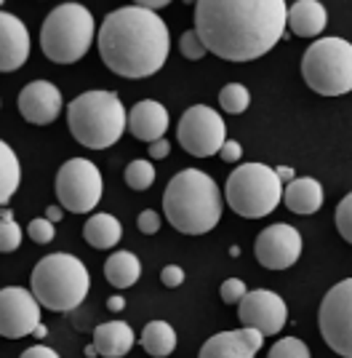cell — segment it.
Returning a JSON list of instances; mask_svg holds the SVG:
<instances>
[{"label":"cell","mask_w":352,"mask_h":358,"mask_svg":"<svg viewBox=\"0 0 352 358\" xmlns=\"http://www.w3.org/2000/svg\"><path fill=\"white\" fill-rule=\"evenodd\" d=\"M161 281H163V286L176 289V286L184 284V270L179 268V265H166V268L161 270Z\"/></svg>","instance_id":"obj_35"},{"label":"cell","mask_w":352,"mask_h":358,"mask_svg":"<svg viewBox=\"0 0 352 358\" xmlns=\"http://www.w3.org/2000/svg\"><path fill=\"white\" fill-rule=\"evenodd\" d=\"M22 185V166L16 152L0 139V206H6Z\"/></svg>","instance_id":"obj_25"},{"label":"cell","mask_w":352,"mask_h":358,"mask_svg":"<svg viewBox=\"0 0 352 358\" xmlns=\"http://www.w3.org/2000/svg\"><path fill=\"white\" fill-rule=\"evenodd\" d=\"M286 209L293 214H315L323 206V185L312 177H293L288 185H283V198Z\"/></svg>","instance_id":"obj_19"},{"label":"cell","mask_w":352,"mask_h":358,"mask_svg":"<svg viewBox=\"0 0 352 358\" xmlns=\"http://www.w3.org/2000/svg\"><path fill=\"white\" fill-rule=\"evenodd\" d=\"M142 348L149 356H171L176 350V331L166 321H149L142 331Z\"/></svg>","instance_id":"obj_24"},{"label":"cell","mask_w":352,"mask_h":358,"mask_svg":"<svg viewBox=\"0 0 352 358\" xmlns=\"http://www.w3.org/2000/svg\"><path fill=\"white\" fill-rule=\"evenodd\" d=\"M32 334H35V337H41V340H43L45 334H48V329H45L43 324H38V327H35V331H32Z\"/></svg>","instance_id":"obj_44"},{"label":"cell","mask_w":352,"mask_h":358,"mask_svg":"<svg viewBox=\"0 0 352 358\" xmlns=\"http://www.w3.org/2000/svg\"><path fill=\"white\" fill-rule=\"evenodd\" d=\"M136 343V334L126 321H107L94 329V348L104 358H123Z\"/></svg>","instance_id":"obj_20"},{"label":"cell","mask_w":352,"mask_h":358,"mask_svg":"<svg viewBox=\"0 0 352 358\" xmlns=\"http://www.w3.org/2000/svg\"><path fill=\"white\" fill-rule=\"evenodd\" d=\"M334 222H337L339 236L350 243L352 241V195H344L342 203L337 206V214H334Z\"/></svg>","instance_id":"obj_30"},{"label":"cell","mask_w":352,"mask_h":358,"mask_svg":"<svg viewBox=\"0 0 352 358\" xmlns=\"http://www.w3.org/2000/svg\"><path fill=\"white\" fill-rule=\"evenodd\" d=\"M27 233H29V238L35 241V243H43V246L57 238V230H54V224L48 222L45 217H41V220H32V222L27 224Z\"/></svg>","instance_id":"obj_32"},{"label":"cell","mask_w":352,"mask_h":358,"mask_svg":"<svg viewBox=\"0 0 352 358\" xmlns=\"http://www.w3.org/2000/svg\"><path fill=\"white\" fill-rule=\"evenodd\" d=\"M19 358H59V353L54 348H45V345H32Z\"/></svg>","instance_id":"obj_38"},{"label":"cell","mask_w":352,"mask_h":358,"mask_svg":"<svg viewBox=\"0 0 352 358\" xmlns=\"http://www.w3.org/2000/svg\"><path fill=\"white\" fill-rule=\"evenodd\" d=\"M283 0H200L195 35L224 62H254L286 35Z\"/></svg>","instance_id":"obj_1"},{"label":"cell","mask_w":352,"mask_h":358,"mask_svg":"<svg viewBox=\"0 0 352 358\" xmlns=\"http://www.w3.org/2000/svg\"><path fill=\"white\" fill-rule=\"evenodd\" d=\"M302 257V236L288 222H275L256 236V259L267 270H286Z\"/></svg>","instance_id":"obj_14"},{"label":"cell","mask_w":352,"mask_h":358,"mask_svg":"<svg viewBox=\"0 0 352 358\" xmlns=\"http://www.w3.org/2000/svg\"><path fill=\"white\" fill-rule=\"evenodd\" d=\"M163 211L174 230L184 236H203L221 220V193L205 171L184 169L166 185Z\"/></svg>","instance_id":"obj_3"},{"label":"cell","mask_w":352,"mask_h":358,"mask_svg":"<svg viewBox=\"0 0 352 358\" xmlns=\"http://www.w3.org/2000/svg\"><path fill=\"white\" fill-rule=\"evenodd\" d=\"M99 57L120 78H149L171 54L168 24L158 14L133 6H123L104 16L99 35Z\"/></svg>","instance_id":"obj_2"},{"label":"cell","mask_w":352,"mask_h":358,"mask_svg":"<svg viewBox=\"0 0 352 358\" xmlns=\"http://www.w3.org/2000/svg\"><path fill=\"white\" fill-rule=\"evenodd\" d=\"M179 145L187 150L195 158H208L217 155L219 148L227 139V126L221 115L208 105H192L190 110H184V115L179 120Z\"/></svg>","instance_id":"obj_11"},{"label":"cell","mask_w":352,"mask_h":358,"mask_svg":"<svg viewBox=\"0 0 352 358\" xmlns=\"http://www.w3.org/2000/svg\"><path fill=\"white\" fill-rule=\"evenodd\" d=\"M142 275V262L131 252H112L104 262V278L115 289H129L139 281Z\"/></svg>","instance_id":"obj_21"},{"label":"cell","mask_w":352,"mask_h":358,"mask_svg":"<svg viewBox=\"0 0 352 358\" xmlns=\"http://www.w3.org/2000/svg\"><path fill=\"white\" fill-rule=\"evenodd\" d=\"M0 220H14V214H11V209H3V211H0Z\"/></svg>","instance_id":"obj_45"},{"label":"cell","mask_w":352,"mask_h":358,"mask_svg":"<svg viewBox=\"0 0 352 358\" xmlns=\"http://www.w3.org/2000/svg\"><path fill=\"white\" fill-rule=\"evenodd\" d=\"M328 24L325 6L318 0H296L286 8V27L296 38H318Z\"/></svg>","instance_id":"obj_18"},{"label":"cell","mask_w":352,"mask_h":358,"mask_svg":"<svg viewBox=\"0 0 352 358\" xmlns=\"http://www.w3.org/2000/svg\"><path fill=\"white\" fill-rule=\"evenodd\" d=\"M41 324V305L32 292L22 286L0 289V337L22 340L29 337Z\"/></svg>","instance_id":"obj_13"},{"label":"cell","mask_w":352,"mask_h":358,"mask_svg":"<svg viewBox=\"0 0 352 358\" xmlns=\"http://www.w3.org/2000/svg\"><path fill=\"white\" fill-rule=\"evenodd\" d=\"M168 123H171L168 120V110L161 102H155V99H142L129 113V131L139 142H147V145L163 139L166 131H168Z\"/></svg>","instance_id":"obj_17"},{"label":"cell","mask_w":352,"mask_h":358,"mask_svg":"<svg viewBox=\"0 0 352 358\" xmlns=\"http://www.w3.org/2000/svg\"><path fill=\"white\" fill-rule=\"evenodd\" d=\"M302 78L321 96L352 91V45L344 38H318L302 57Z\"/></svg>","instance_id":"obj_8"},{"label":"cell","mask_w":352,"mask_h":358,"mask_svg":"<svg viewBox=\"0 0 352 358\" xmlns=\"http://www.w3.org/2000/svg\"><path fill=\"white\" fill-rule=\"evenodd\" d=\"M256 353L237 337V331H219L208 337L198 358H254Z\"/></svg>","instance_id":"obj_22"},{"label":"cell","mask_w":352,"mask_h":358,"mask_svg":"<svg viewBox=\"0 0 352 358\" xmlns=\"http://www.w3.org/2000/svg\"><path fill=\"white\" fill-rule=\"evenodd\" d=\"M29 57L27 24L14 14L0 11V73H14Z\"/></svg>","instance_id":"obj_16"},{"label":"cell","mask_w":352,"mask_h":358,"mask_svg":"<svg viewBox=\"0 0 352 358\" xmlns=\"http://www.w3.org/2000/svg\"><path fill=\"white\" fill-rule=\"evenodd\" d=\"M237 318L246 329H256L264 337H272L283 331L288 321V308L280 294L270 289H254L246 292L243 299L237 302Z\"/></svg>","instance_id":"obj_12"},{"label":"cell","mask_w":352,"mask_h":358,"mask_svg":"<svg viewBox=\"0 0 352 358\" xmlns=\"http://www.w3.org/2000/svg\"><path fill=\"white\" fill-rule=\"evenodd\" d=\"M321 334L325 345L342 358H352V281L344 278L328 289L321 302Z\"/></svg>","instance_id":"obj_10"},{"label":"cell","mask_w":352,"mask_h":358,"mask_svg":"<svg viewBox=\"0 0 352 358\" xmlns=\"http://www.w3.org/2000/svg\"><path fill=\"white\" fill-rule=\"evenodd\" d=\"M107 308H110L112 313H120V310L126 308V299L120 297V294H115V297H110V299H107Z\"/></svg>","instance_id":"obj_41"},{"label":"cell","mask_w":352,"mask_h":358,"mask_svg":"<svg viewBox=\"0 0 352 358\" xmlns=\"http://www.w3.org/2000/svg\"><path fill=\"white\" fill-rule=\"evenodd\" d=\"M29 284H32V297L38 299V305H43L54 313H70L88 297L91 275L78 257L57 252L43 257L35 265Z\"/></svg>","instance_id":"obj_5"},{"label":"cell","mask_w":352,"mask_h":358,"mask_svg":"<svg viewBox=\"0 0 352 358\" xmlns=\"http://www.w3.org/2000/svg\"><path fill=\"white\" fill-rule=\"evenodd\" d=\"M267 358H309V348L299 337H283L270 348Z\"/></svg>","instance_id":"obj_28"},{"label":"cell","mask_w":352,"mask_h":358,"mask_svg":"<svg viewBox=\"0 0 352 358\" xmlns=\"http://www.w3.org/2000/svg\"><path fill=\"white\" fill-rule=\"evenodd\" d=\"M83 236L94 249H112L123 236V227L112 214H94L83 227Z\"/></svg>","instance_id":"obj_23"},{"label":"cell","mask_w":352,"mask_h":358,"mask_svg":"<svg viewBox=\"0 0 352 358\" xmlns=\"http://www.w3.org/2000/svg\"><path fill=\"white\" fill-rule=\"evenodd\" d=\"M67 123L83 148L107 150L126 131V107L115 91H86L70 102Z\"/></svg>","instance_id":"obj_4"},{"label":"cell","mask_w":352,"mask_h":358,"mask_svg":"<svg viewBox=\"0 0 352 358\" xmlns=\"http://www.w3.org/2000/svg\"><path fill=\"white\" fill-rule=\"evenodd\" d=\"M45 220L51 224H57L59 220H61V206H48V211H45Z\"/></svg>","instance_id":"obj_43"},{"label":"cell","mask_w":352,"mask_h":358,"mask_svg":"<svg viewBox=\"0 0 352 358\" xmlns=\"http://www.w3.org/2000/svg\"><path fill=\"white\" fill-rule=\"evenodd\" d=\"M102 190V171H99V166L86 158H70L59 169L57 198L61 209L73 211V214H86L99 206Z\"/></svg>","instance_id":"obj_9"},{"label":"cell","mask_w":352,"mask_h":358,"mask_svg":"<svg viewBox=\"0 0 352 358\" xmlns=\"http://www.w3.org/2000/svg\"><path fill=\"white\" fill-rule=\"evenodd\" d=\"M240 155H243L240 142H235V139H224V145L219 148L221 161H224V164H237V161H240Z\"/></svg>","instance_id":"obj_36"},{"label":"cell","mask_w":352,"mask_h":358,"mask_svg":"<svg viewBox=\"0 0 352 358\" xmlns=\"http://www.w3.org/2000/svg\"><path fill=\"white\" fill-rule=\"evenodd\" d=\"M0 6H3V3H0Z\"/></svg>","instance_id":"obj_47"},{"label":"cell","mask_w":352,"mask_h":358,"mask_svg":"<svg viewBox=\"0 0 352 358\" xmlns=\"http://www.w3.org/2000/svg\"><path fill=\"white\" fill-rule=\"evenodd\" d=\"M224 198L230 209L237 217L246 220H262L267 214L278 209L283 198V182L278 179L275 169L264 164H246L237 166L227 177Z\"/></svg>","instance_id":"obj_7"},{"label":"cell","mask_w":352,"mask_h":358,"mask_svg":"<svg viewBox=\"0 0 352 358\" xmlns=\"http://www.w3.org/2000/svg\"><path fill=\"white\" fill-rule=\"evenodd\" d=\"M86 356L94 358V356H99V353H96V348H94V345H88V348H86Z\"/></svg>","instance_id":"obj_46"},{"label":"cell","mask_w":352,"mask_h":358,"mask_svg":"<svg viewBox=\"0 0 352 358\" xmlns=\"http://www.w3.org/2000/svg\"><path fill=\"white\" fill-rule=\"evenodd\" d=\"M136 6H139V8H145V11H152V14H155L158 8H166V6H168V0H142V3H136Z\"/></svg>","instance_id":"obj_40"},{"label":"cell","mask_w":352,"mask_h":358,"mask_svg":"<svg viewBox=\"0 0 352 358\" xmlns=\"http://www.w3.org/2000/svg\"><path fill=\"white\" fill-rule=\"evenodd\" d=\"M19 246H22V227L14 220H0V252H16Z\"/></svg>","instance_id":"obj_29"},{"label":"cell","mask_w":352,"mask_h":358,"mask_svg":"<svg viewBox=\"0 0 352 358\" xmlns=\"http://www.w3.org/2000/svg\"><path fill=\"white\" fill-rule=\"evenodd\" d=\"M136 224H139V230H142L145 236H155V233L161 230V217H158L152 209H145L142 214H139Z\"/></svg>","instance_id":"obj_34"},{"label":"cell","mask_w":352,"mask_h":358,"mask_svg":"<svg viewBox=\"0 0 352 358\" xmlns=\"http://www.w3.org/2000/svg\"><path fill=\"white\" fill-rule=\"evenodd\" d=\"M168 152H171L168 139H158V142H152V145H149V158H152V161H163V158H168Z\"/></svg>","instance_id":"obj_39"},{"label":"cell","mask_w":352,"mask_h":358,"mask_svg":"<svg viewBox=\"0 0 352 358\" xmlns=\"http://www.w3.org/2000/svg\"><path fill=\"white\" fill-rule=\"evenodd\" d=\"M275 174H278V179L283 182V185H288L293 179V171L288 169V166H275Z\"/></svg>","instance_id":"obj_42"},{"label":"cell","mask_w":352,"mask_h":358,"mask_svg":"<svg viewBox=\"0 0 352 358\" xmlns=\"http://www.w3.org/2000/svg\"><path fill=\"white\" fill-rule=\"evenodd\" d=\"M179 48H182V54H184V59H190V62H198V59H203L205 51L203 43L198 41V35H195V30H187L182 38H179Z\"/></svg>","instance_id":"obj_31"},{"label":"cell","mask_w":352,"mask_h":358,"mask_svg":"<svg viewBox=\"0 0 352 358\" xmlns=\"http://www.w3.org/2000/svg\"><path fill=\"white\" fill-rule=\"evenodd\" d=\"M249 289H246V284L240 281V278H227L224 284H221L219 294H221V302L224 305H237L240 299H243V294H246Z\"/></svg>","instance_id":"obj_33"},{"label":"cell","mask_w":352,"mask_h":358,"mask_svg":"<svg viewBox=\"0 0 352 358\" xmlns=\"http://www.w3.org/2000/svg\"><path fill=\"white\" fill-rule=\"evenodd\" d=\"M96 24L86 6L61 3L45 16L41 27V48L54 64H75L88 54Z\"/></svg>","instance_id":"obj_6"},{"label":"cell","mask_w":352,"mask_h":358,"mask_svg":"<svg viewBox=\"0 0 352 358\" xmlns=\"http://www.w3.org/2000/svg\"><path fill=\"white\" fill-rule=\"evenodd\" d=\"M152 182H155V166L145 161V158H136L131 164L126 166V185L136 190V193H142V190H149L152 187Z\"/></svg>","instance_id":"obj_27"},{"label":"cell","mask_w":352,"mask_h":358,"mask_svg":"<svg viewBox=\"0 0 352 358\" xmlns=\"http://www.w3.org/2000/svg\"><path fill=\"white\" fill-rule=\"evenodd\" d=\"M249 102H251V94L243 83H227V86L219 91V105H221V110L230 113V115L246 113V110H249Z\"/></svg>","instance_id":"obj_26"},{"label":"cell","mask_w":352,"mask_h":358,"mask_svg":"<svg viewBox=\"0 0 352 358\" xmlns=\"http://www.w3.org/2000/svg\"><path fill=\"white\" fill-rule=\"evenodd\" d=\"M61 91L48 83V80H32L24 89L19 91L16 107L22 113V118L32 126H48L59 118L61 113Z\"/></svg>","instance_id":"obj_15"},{"label":"cell","mask_w":352,"mask_h":358,"mask_svg":"<svg viewBox=\"0 0 352 358\" xmlns=\"http://www.w3.org/2000/svg\"><path fill=\"white\" fill-rule=\"evenodd\" d=\"M235 331H237V337H240V340H243V343L249 345L251 350H254V353H259V350H262V345H264V334H259V331H256V329H235Z\"/></svg>","instance_id":"obj_37"}]
</instances>
